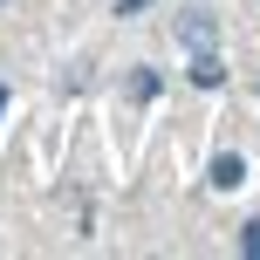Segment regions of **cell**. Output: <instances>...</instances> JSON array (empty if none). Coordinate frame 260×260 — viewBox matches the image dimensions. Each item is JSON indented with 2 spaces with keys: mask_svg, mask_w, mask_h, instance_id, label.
Returning <instances> with one entry per match:
<instances>
[{
  "mask_svg": "<svg viewBox=\"0 0 260 260\" xmlns=\"http://www.w3.org/2000/svg\"><path fill=\"white\" fill-rule=\"evenodd\" d=\"M0 110H7V89H0Z\"/></svg>",
  "mask_w": 260,
  "mask_h": 260,
  "instance_id": "cell-7",
  "label": "cell"
},
{
  "mask_svg": "<svg viewBox=\"0 0 260 260\" xmlns=\"http://www.w3.org/2000/svg\"><path fill=\"white\" fill-rule=\"evenodd\" d=\"M233 185H247V157L219 151V157H212V192H233Z\"/></svg>",
  "mask_w": 260,
  "mask_h": 260,
  "instance_id": "cell-2",
  "label": "cell"
},
{
  "mask_svg": "<svg viewBox=\"0 0 260 260\" xmlns=\"http://www.w3.org/2000/svg\"><path fill=\"white\" fill-rule=\"evenodd\" d=\"M192 82H199V89H219V82H226L219 48H199V55H192Z\"/></svg>",
  "mask_w": 260,
  "mask_h": 260,
  "instance_id": "cell-3",
  "label": "cell"
},
{
  "mask_svg": "<svg viewBox=\"0 0 260 260\" xmlns=\"http://www.w3.org/2000/svg\"><path fill=\"white\" fill-rule=\"evenodd\" d=\"M240 253H247V260H260V219H247V233H240Z\"/></svg>",
  "mask_w": 260,
  "mask_h": 260,
  "instance_id": "cell-5",
  "label": "cell"
},
{
  "mask_svg": "<svg viewBox=\"0 0 260 260\" xmlns=\"http://www.w3.org/2000/svg\"><path fill=\"white\" fill-rule=\"evenodd\" d=\"M137 7H151V0H117V14H137Z\"/></svg>",
  "mask_w": 260,
  "mask_h": 260,
  "instance_id": "cell-6",
  "label": "cell"
},
{
  "mask_svg": "<svg viewBox=\"0 0 260 260\" xmlns=\"http://www.w3.org/2000/svg\"><path fill=\"white\" fill-rule=\"evenodd\" d=\"M151 96H157V76H151V69H137V76H130V103H151Z\"/></svg>",
  "mask_w": 260,
  "mask_h": 260,
  "instance_id": "cell-4",
  "label": "cell"
},
{
  "mask_svg": "<svg viewBox=\"0 0 260 260\" xmlns=\"http://www.w3.org/2000/svg\"><path fill=\"white\" fill-rule=\"evenodd\" d=\"M171 35H178V41H185L192 55H199V48H219V21H212L206 7H185L178 21H171Z\"/></svg>",
  "mask_w": 260,
  "mask_h": 260,
  "instance_id": "cell-1",
  "label": "cell"
}]
</instances>
